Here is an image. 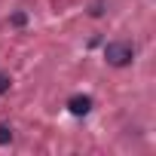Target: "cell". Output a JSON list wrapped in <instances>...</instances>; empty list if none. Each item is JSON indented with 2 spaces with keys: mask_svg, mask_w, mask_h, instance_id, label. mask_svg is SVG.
Returning <instances> with one entry per match:
<instances>
[{
  "mask_svg": "<svg viewBox=\"0 0 156 156\" xmlns=\"http://www.w3.org/2000/svg\"><path fill=\"white\" fill-rule=\"evenodd\" d=\"M104 58H107V64H113V67H126V64H132V58H135V46L132 43H107L104 46Z\"/></svg>",
  "mask_w": 156,
  "mask_h": 156,
  "instance_id": "1",
  "label": "cell"
},
{
  "mask_svg": "<svg viewBox=\"0 0 156 156\" xmlns=\"http://www.w3.org/2000/svg\"><path fill=\"white\" fill-rule=\"evenodd\" d=\"M67 110H70L73 116H86V113L92 110V98H89V95H73V98L67 101Z\"/></svg>",
  "mask_w": 156,
  "mask_h": 156,
  "instance_id": "2",
  "label": "cell"
},
{
  "mask_svg": "<svg viewBox=\"0 0 156 156\" xmlns=\"http://www.w3.org/2000/svg\"><path fill=\"white\" fill-rule=\"evenodd\" d=\"M12 141V129L9 126H0V144H9Z\"/></svg>",
  "mask_w": 156,
  "mask_h": 156,
  "instance_id": "3",
  "label": "cell"
},
{
  "mask_svg": "<svg viewBox=\"0 0 156 156\" xmlns=\"http://www.w3.org/2000/svg\"><path fill=\"white\" fill-rule=\"evenodd\" d=\"M6 92H9V73L0 70V95H6Z\"/></svg>",
  "mask_w": 156,
  "mask_h": 156,
  "instance_id": "4",
  "label": "cell"
}]
</instances>
